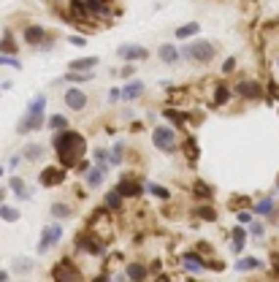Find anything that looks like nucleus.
<instances>
[{
  "label": "nucleus",
  "mask_w": 279,
  "mask_h": 282,
  "mask_svg": "<svg viewBox=\"0 0 279 282\" xmlns=\"http://www.w3.org/2000/svg\"><path fill=\"white\" fill-rule=\"evenodd\" d=\"M52 147H54V152H57V158H60V165L70 168V165H76L84 158V152H87V141H84L82 133L65 128V130H57V133H54Z\"/></svg>",
  "instance_id": "obj_1"
},
{
  "label": "nucleus",
  "mask_w": 279,
  "mask_h": 282,
  "mask_svg": "<svg viewBox=\"0 0 279 282\" xmlns=\"http://www.w3.org/2000/svg\"><path fill=\"white\" fill-rule=\"evenodd\" d=\"M44 109H46V98H44V95H35L33 103L27 106V112H24L22 122L17 125V133H30V130L44 128V122H46V117H44Z\"/></svg>",
  "instance_id": "obj_2"
},
{
  "label": "nucleus",
  "mask_w": 279,
  "mask_h": 282,
  "mask_svg": "<svg viewBox=\"0 0 279 282\" xmlns=\"http://www.w3.org/2000/svg\"><path fill=\"white\" fill-rule=\"evenodd\" d=\"M152 144H155V149H160V152H165V155H174L176 149L182 147L176 130L168 128V125H157V128L152 130Z\"/></svg>",
  "instance_id": "obj_3"
},
{
  "label": "nucleus",
  "mask_w": 279,
  "mask_h": 282,
  "mask_svg": "<svg viewBox=\"0 0 279 282\" xmlns=\"http://www.w3.org/2000/svg\"><path fill=\"white\" fill-rule=\"evenodd\" d=\"M182 54H185L187 60H192V63H201V65H206V63H211L214 60V54H217V47L211 41H206V38H198V41H190L185 49H182Z\"/></svg>",
  "instance_id": "obj_4"
},
{
  "label": "nucleus",
  "mask_w": 279,
  "mask_h": 282,
  "mask_svg": "<svg viewBox=\"0 0 279 282\" xmlns=\"http://www.w3.org/2000/svg\"><path fill=\"white\" fill-rule=\"evenodd\" d=\"M73 247L76 250H79V253H87V255H95V258H98V255H103V241L98 239V236H95V231H82V234L76 236L73 239Z\"/></svg>",
  "instance_id": "obj_5"
},
{
  "label": "nucleus",
  "mask_w": 279,
  "mask_h": 282,
  "mask_svg": "<svg viewBox=\"0 0 279 282\" xmlns=\"http://www.w3.org/2000/svg\"><path fill=\"white\" fill-rule=\"evenodd\" d=\"M63 239V225L60 223H52V225H46V228L41 231V239H38V255H46L49 253V247H54L57 241Z\"/></svg>",
  "instance_id": "obj_6"
},
{
  "label": "nucleus",
  "mask_w": 279,
  "mask_h": 282,
  "mask_svg": "<svg viewBox=\"0 0 279 282\" xmlns=\"http://www.w3.org/2000/svg\"><path fill=\"white\" fill-rule=\"evenodd\" d=\"M52 280H57V282H68V280H82V271H79V266L76 263H70L68 258L65 260H60V263H54V269H52Z\"/></svg>",
  "instance_id": "obj_7"
},
{
  "label": "nucleus",
  "mask_w": 279,
  "mask_h": 282,
  "mask_svg": "<svg viewBox=\"0 0 279 282\" xmlns=\"http://www.w3.org/2000/svg\"><path fill=\"white\" fill-rule=\"evenodd\" d=\"M116 57L125 60V63H141V60L149 57V52L141 44H122V47H116Z\"/></svg>",
  "instance_id": "obj_8"
},
{
  "label": "nucleus",
  "mask_w": 279,
  "mask_h": 282,
  "mask_svg": "<svg viewBox=\"0 0 279 282\" xmlns=\"http://www.w3.org/2000/svg\"><path fill=\"white\" fill-rule=\"evenodd\" d=\"M38 182L44 188H60V185H65V165H49V168H44L41 176H38Z\"/></svg>",
  "instance_id": "obj_9"
},
{
  "label": "nucleus",
  "mask_w": 279,
  "mask_h": 282,
  "mask_svg": "<svg viewBox=\"0 0 279 282\" xmlns=\"http://www.w3.org/2000/svg\"><path fill=\"white\" fill-rule=\"evenodd\" d=\"M236 95L244 100H260L263 98V84L255 79H244V82L236 84Z\"/></svg>",
  "instance_id": "obj_10"
},
{
  "label": "nucleus",
  "mask_w": 279,
  "mask_h": 282,
  "mask_svg": "<svg viewBox=\"0 0 279 282\" xmlns=\"http://www.w3.org/2000/svg\"><path fill=\"white\" fill-rule=\"evenodd\" d=\"M63 100H65V106H68L70 112H84L90 98H87V93H82L79 87H68L65 95H63Z\"/></svg>",
  "instance_id": "obj_11"
},
{
  "label": "nucleus",
  "mask_w": 279,
  "mask_h": 282,
  "mask_svg": "<svg viewBox=\"0 0 279 282\" xmlns=\"http://www.w3.org/2000/svg\"><path fill=\"white\" fill-rule=\"evenodd\" d=\"M22 35H24V44H27V47H38V49H41V44L49 38V33L41 27V24H27Z\"/></svg>",
  "instance_id": "obj_12"
},
{
  "label": "nucleus",
  "mask_w": 279,
  "mask_h": 282,
  "mask_svg": "<svg viewBox=\"0 0 279 282\" xmlns=\"http://www.w3.org/2000/svg\"><path fill=\"white\" fill-rule=\"evenodd\" d=\"M182 266H185V271H190V274H201V271H206L209 266H206V260L201 258V253H185L182 255Z\"/></svg>",
  "instance_id": "obj_13"
},
{
  "label": "nucleus",
  "mask_w": 279,
  "mask_h": 282,
  "mask_svg": "<svg viewBox=\"0 0 279 282\" xmlns=\"http://www.w3.org/2000/svg\"><path fill=\"white\" fill-rule=\"evenodd\" d=\"M84 179H87V188H100L103 185V179H106V165H100V163H95L93 168L84 174Z\"/></svg>",
  "instance_id": "obj_14"
},
{
  "label": "nucleus",
  "mask_w": 279,
  "mask_h": 282,
  "mask_svg": "<svg viewBox=\"0 0 279 282\" xmlns=\"http://www.w3.org/2000/svg\"><path fill=\"white\" fill-rule=\"evenodd\" d=\"M116 190H119L125 198H139V195L144 193V188H141L139 182H133V179H122V182L116 185Z\"/></svg>",
  "instance_id": "obj_15"
},
{
  "label": "nucleus",
  "mask_w": 279,
  "mask_h": 282,
  "mask_svg": "<svg viewBox=\"0 0 279 282\" xmlns=\"http://www.w3.org/2000/svg\"><path fill=\"white\" fill-rule=\"evenodd\" d=\"M44 155H46V147H44V144H27V147L22 149V158L27 160V163H38Z\"/></svg>",
  "instance_id": "obj_16"
},
{
  "label": "nucleus",
  "mask_w": 279,
  "mask_h": 282,
  "mask_svg": "<svg viewBox=\"0 0 279 282\" xmlns=\"http://www.w3.org/2000/svg\"><path fill=\"white\" fill-rule=\"evenodd\" d=\"M231 241H233V253L236 255H241L244 253V244H247V228H241V225H238V228H233V234H231Z\"/></svg>",
  "instance_id": "obj_17"
},
{
  "label": "nucleus",
  "mask_w": 279,
  "mask_h": 282,
  "mask_svg": "<svg viewBox=\"0 0 279 282\" xmlns=\"http://www.w3.org/2000/svg\"><path fill=\"white\" fill-rule=\"evenodd\" d=\"M157 57L163 60L165 65H174L176 60H179V49H176L174 44H163V47L157 49Z\"/></svg>",
  "instance_id": "obj_18"
},
{
  "label": "nucleus",
  "mask_w": 279,
  "mask_h": 282,
  "mask_svg": "<svg viewBox=\"0 0 279 282\" xmlns=\"http://www.w3.org/2000/svg\"><path fill=\"white\" fill-rule=\"evenodd\" d=\"M195 33H201V24L198 22H187V24H179V27L174 30V35L179 38V41H187V38H192Z\"/></svg>",
  "instance_id": "obj_19"
},
{
  "label": "nucleus",
  "mask_w": 279,
  "mask_h": 282,
  "mask_svg": "<svg viewBox=\"0 0 279 282\" xmlns=\"http://www.w3.org/2000/svg\"><path fill=\"white\" fill-rule=\"evenodd\" d=\"M141 95H144V82H130V84H125L122 100H136V98H141Z\"/></svg>",
  "instance_id": "obj_20"
},
{
  "label": "nucleus",
  "mask_w": 279,
  "mask_h": 282,
  "mask_svg": "<svg viewBox=\"0 0 279 282\" xmlns=\"http://www.w3.org/2000/svg\"><path fill=\"white\" fill-rule=\"evenodd\" d=\"M149 277V271H146V266L144 263H130L128 266V271H125V280H146Z\"/></svg>",
  "instance_id": "obj_21"
},
{
  "label": "nucleus",
  "mask_w": 279,
  "mask_h": 282,
  "mask_svg": "<svg viewBox=\"0 0 279 282\" xmlns=\"http://www.w3.org/2000/svg\"><path fill=\"white\" fill-rule=\"evenodd\" d=\"M98 63H100L98 57H79V60H73V63L68 65V70H93Z\"/></svg>",
  "instance_id": "obj_22"
},
{
  "label": "nucleus",
  "mask_w": 279,
  "mask_h": 282,
  "mask_svg": "<svg viewBox=\"0 0 279 282\" xmlns=\"http://www.w3.org/2000/svg\"><path fill=\"white\" fill-rule=\"evenodd\" d=\"M8 190H14V195H17L19 201H24L27 198V188H24V179H19V176H11V179H8Z\"/></svg>",
  "instance_id": "obj_23"
},
{
  "label": "nucleus",
  "mask_w": 279,
  "mask_h": 282,
  "mask_svg": "<svg viewBox=\"0 0 279 282\" xmlns=\"http://www.w3.org/2000/svg\"><path fill=\"white\" fill-rule=\"evenodd\" d=\"M84 3H87V8L95 14V17H111V14H114L103 0H84Z\"/></svg>",
  "instance_id": "obj_24"
},
{
  "label": "nucleus",
  "mask_w": 279,
  "mask_h": 282,
  "mask_svg": "<svg viewBox=\"0 0 279 282\" xmlns=\"http://www.w3.org/2000/svg\"><path fill=\"white\" fill-rule=\"evenodd\" d=\"M252 269H263L260 258H238L236 260V271H252Z\"/></svg>",
  "instance_id": "obj_25"
},
{
  "label": "nucleus",
  "mask_w": 279,
  "mask_h": 282,
  "mask_svg": "<svg viewBox=\"0 0 279 282\" xmlns=\"http://www.w3.org/2000/svg\"><path fill=\"white\" fill-rule=\"evenodd\" d=\"M49 212H52L54 220H65V217H70V214H73V206H68V204H52V206H49Z\"/></svg>",
  "instance_id": "obj_26"
},
{
  "label": "nucleus",
  "mask_w": 279,
  "mask_h": 282,
  "mask_svg": "<svg viewBox=\"0 0 279 282\" xmlns=\"http://www.w3.org/2000/svg\"><path fill=\"white\" fill-rule=\"evenodd\" d=\"M0 52L3 54H17V41H14V33H8V30H6V35L0 38Z\"/></svg>",
  "instance_id": "obj_27"
},
{
  "label": "nucleus",
  "mask_w": 279,
  "mask_h": 282,
  "mask_svg": "<svg viewBox=\"0 0 279 282\" xmlns=\"http://www.w3.org/2000/svg\"><path fill=\"white\" fill-rule=\"evenodd\" d=\"M122 155H125V144L122 141H116L114 149H109V163L111 165H122Z\"/></svg>",
  "instance_id": "obj_28"
},
{
  "label": "nucleus",
  "mask_w": 279,
  "mask_h": 282,
  "mask_svg": "<svg viewBox=\"0 0 279 282\" xmlns=\"http://www.w3.org/2000/svg\"><path fill=\"white\" fill-rule=\"evenodd\" d=\"M19 217H22V214H19V209H14V206H6V204H0V220H6V223H17Z\"/></svg>",
  "instance_id": "obj_29"
},
{
  "label": "nucleus",
  "mask_w": 279,
  "mask_h": 282,
  "mask_svg": "<svg viewBox=\"0 0 279 282\" xmlns=\"http://www.w3.org/2000/svg\"><path fill=\"white\" fill-rule=\"evenodd\" d=\"M182 149H185V155H187V160H190V163H195V160H198V144H195V139H185V141H182Z\"/></svg>",
  "instance_id": "obj_30"
},
{
  "label": "nucleus",
  "mask_w": 279,
  "mask_h": 282,
  "mask_svg": "<svg viewBox=\"0 0 279 282\" xmlns=\"http://www.w3.org/2000/svg\"><path fill=\"white\" fill-rule=\"evenodd\" d=\"M122 201H125V195L119 193V190L106 193V206H109V209H122Z\"/></svg>",
  "instance_id": "obj_31"
},
{
  "label": "nucleus",
  "mask_w": 279,
  "mask_h": 282,
  "mask_svg": "<svg viewBox=\"0 0 279 282\" xmlns=\"http://www.w3.org/2000/svg\"><path fill=\"white\" fill-rule=\"evenodd\" d=\"M255 214H274V198H260L255 206H252Z\"/></svg>",
  "instance_id": "obj_32"
},
{
  "label": "nucleus",
  "mask_w": 279,
  "mask_h": 282,
  "mask_svg": "<svg viewBox=\"0 0 279 282\" xmlns=\"http://www.w3.org/2000/svg\"><path fill=\"white\" fill-rule=\"evenodd\" d=\"M195 214H198L201 220H206V223H214V220H217V212L211 209V206H206V204H204V206H198Z\"/></svg>",
  "instance_id": "obj_33"
},
{
  "label": "nucleus",
  "mask_w": 279,
  "mask_h": 282,
  "mask_svg": "<svg viewBox=\"0 0 279 282\" xmlns=\"http://www.w3.org/2000/svg\"><path fill=\"white\" fill-rule=\"evenodd\" d=\"M14 271H19V274H30V271H33V260H30V258H17V260H14Z\"/></svg>",
  "instance_id": "obj_34"
},
{
  "label": "nucleus",
  "mask_w": 279,
  "mask_h": 282,
  "mask_svg": "<svg viewBox=\"0 0 279 282\" xmlns=\"http://www.w3.org/2000/svg\"><path fill=\"white\" fill-rule=\"evenodd\" d=\"M46 125H49V128H52V130H65V128H68V119H65L63 114H52Z\"/></svg>",
  "instance_id": "obj_35"
},
{
  "label": "nucleus",
  "mask_w": 279,
  "mask_h": 282,
  "mask_svg": "<svg viewBox=\"0 0 279 282\" xmlns=\"http://www.w3.org/2000/svg\"><path fill=\"white\" fill-rule=\"evenodd\" d=\"M192 193H195V198H211V188L206 182H195V188H192Z\"/></svg>",
  "instance_id": "obj_36"
},
{
  "label": "nucleus",
  "mask_w": 279,
  "mask_h": 282,
  "mask_svg": "<svg viewBox=\"0 0 279 282\" xmlns=\"http://www.w3.org/2000/svg\"><path fill=\"white\" fill-rule=\"evenodd\" d=\"M228 100H231V90H228V87H217L214 90V103L217 106H225Z\"/></svg>",
  "instance_id": "obj_37"
},
{
  "label": "nucleus",
  "mask_w": 279,
  "mask_h": 282,
  "mask_svg": "<svg viewBox=\"0 0 279 282\" xmlns=\"http://www.w3.org/2000/svg\"><path fill=\"white\" fill-rule=\"evenodd\" d=\"M165 117H168V119H174V122L176 125H179V128H182V125H185V119H187V114L185 112H174V109H165Z\"/></svg>",
  "instance_id": "obj_38"
},
{
  "label": "nucleus",
  "mask_w": 279,
  "mask_h": 282,
  "mask_svg": "<svg viewBox=\"0 0 279 282\" xmlns=\"http://www.w3.org/2000/svg\"><path fill=\"white\" fill-rule=\"evenodd\" d=\"M0 65H8V68H17V70L22 68V63H19L14 54H3V52H0Z\"/></svg>",
  "instance_id": "obj_39"
},
{
  "label": "nucleus",
  "mask_w": 279,
  "mask_h": 282,
  "mask_svg": "<svg viewBox=\"0 0 279 282\" xmlns=\"http://www.w3.org/2000/svg\"><path fill=\"white\" fill-rule=\"evenodd\" d=\"M146 190H149L152 195H157V198H163V201H165V198H168V195H171V193H168V190H165V188H160V185H152V182H146Z\"/></svg>",
  "instance_id": "obj_40"
},
{
  "label": "nucleus",
  "mask_w": 279,
  "mask_h": 282,
  "mask_svg": "<svg viewBox=\"0 0 279 282\" xmlns=\"http://www.w3.org/2000/svg\"><path fill=\"white\" fill-rule=\"evenodd\" d=\"M95 160H98L100 165H106V163H109V149L98 147V149H95Z\"/></svg>",
  "instance_id": "obj_41"
},
{
  "label": "nucleus",
  "mask_w": 279,
  "mask_h": 282,
  "mask_svg": "<svg viewBox=\"0 0 279 282\" xmlns=\"http://www.w3.org/2000/svg\"><path fill=\"white\" fill-rule=\"evenodd\" d=\"M250 234H252V236H257V239H260V236L266 234V225H263V223H252V225H250Z\"/></svg>",
  "instance_id": "obj_42"
},
{
  "label": "nucleus",
  "mask_w": 279,
  "mask_h": 282,
  "mask_svg": "<svg viewBox=\"0 0 279 282\" xmlns=\"http://www.w3.org/2000/svg\"><path fill=\"white\" fill-rule=\"evenodd\" d=\"M238 223H241V225H247V223H252V212H238Z\"/></svg>",
  "instance_id": "obj_43"
},
{
  "label": "nucleus",
  "mask_w": 279,
  "mask_h": 282,
  "mask_svg": "<svg viewBox=\"0 0 279 282\" xmlns=\"http://www.w3.org/2000/svg\"><path fill=\"white\" fill-rule=\"evenodd\" d=\"M22 160H24L22 155H14V158L8 160V168H11V171H14V168H19V165H22Z\"/></svg>",
  "instance_id": "obj_44"
},
{
  "label": "nucleus",
  "mask_w": 279,
  "mask_h": 282,
  "mask_svg": "<svg viewBox=\"0 0 279 282\" xmlns=\"http://www.w3.org/2000/svg\"><path fill=\"white\" fill-rule=\"evenodd\" d=\"M233 68H236V60H233V57H228L225 63H222V70H225V73H231Z\"/></svg>",
  "instance_id": "obj_45"
},
{
  "label": "nucleus",
  "mask_w": 279,
  "mask_h": 282,
  "mask_svg": "<svg viewBox=\"0 0 279 282\" xmlns=\"http://www.w3.org/2000/svg\"><path fill=\"white\" fill-rule=\"evenodd\" d=\"M119 98H122V90H111L109 93V100H119Z\"/></svg>",
  "instance_id": "obj_46"
},
{
  "label": "nucleus",
  "mask_w": 279,
  "mask_h": 282,
  "mask_svg": "<svg viewBox=\"0 0 279 282\" xmlns=\"http://www.w3.org/2000/svg\"><path fill=\"white\" fill-rule=\"evenodd\" d=\"M271 266H274V271H277V274H279V255H277V253L271 255Z\"/></svg>",
  "instance_id": "obj_47"
},
{
  "label": "nucleus",
  "mask_w": 279,
  "mask_h": 282,
  "mask_svg": "<svg viewBox=\"0 0 279 282\" xmlns=\"http://www.w3.org/2000/svg\"><path fill=\"white\" fill-rule=\"evenodd\" d=\"M70 44H73V47H84V38H79V35H73V38H70Z\"/></svg>",
  "instance_id": "obj_48"
},
{
  "label": "nucleus",
  "mask_w": 279,
  "mask_h": 282,
  "mask_svg": "<svg viewBox=\"0 0 279 282\" xmlns=\"http://www.w3.org/2000/svg\"><path fill=\"white\" fill-rule=\"evenodd\" d=\"M8 280V271H3V269H0V282H6Z\"/></svg>",
  "instance_id": "obj_49"
},
{
  "label": "nucleus",
  "mask_w": 279,
  "mask_h": 282,
  "mask_svg": "<svg viewBox=\"0 0 279 282\" xmlns=\"http://www.w3.org/2000/svg\"><path fill=\"white\" fill-rule=\"evenodd\" d=\"M277 63H279V60H277Z\"/></svg>",
  "instance_id": "obj_50"
},
{
  "label": "nucleus",
  "mask_w": 279,
  "mask_h": 282,
  "mask_svg": "<svg viewBox=\"0 0 279 282\" xmlns=\"http://www.w3.org/2000/svg\"><path fill=\"white\" fill-rule=\"evenodd\" d=\"M277 185H279V182H277Z\"/></svg>",
  "instance_id": "obj_51"
}]
</instances>
